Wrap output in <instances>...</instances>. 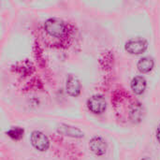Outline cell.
I'll use <instances>...</instances> for the list:
<instances>
[{
    "label": "cell",
    "instance_id": "52a82bcc",
    "mask_svg": "<svg viewBox=\"0 0 160 160\" xmlns=\"http://www.w3.org/2000/svg\"><path fill=\"white\" fill-rule=\"evenodd\" d=\"M143 106L140 101H135L131 104L128 110V116L129 119L133 123H140L143 117Z\"/></svg>",
    "mask_w": 160,
    "mask_h": 160
},
{
    "label": "cell",
    "instance_id": "8fae6325",
    "mask_svg": "<svg viewBox=\"0 0 160 160\" xmlns=\"http://www.w3.org/2000/svg\"><path fill=\"white\" fill-rule=\"evenodd\" d=\"M23 133H24V130L22 128H19V127L11 128L10 129H8L7 131V135L9 138H11L12 140H15V141L21 140L23 137Z\"/></svg>",
    "mask_w": 160,
    "mask_h": 160
},
{
    "label": "cell",
    "instance_id": "6da1fadb",
    "mask_svg": "<svg viewBox=\"0 0 160 160\" xmlns=\"http://www.w3.org/2000/svg\"><path fill=\"white\" fill-rule=\"evenodd\" d=\"M44 29L50 36L58 38L64 37L67 32L66 23L58 18L48 19L44 23Z\"/></svg>",
    "mask_w": 160,
    "mask_h": 160
},
{
    "label": "cell",
    "instance_id": "277c9868",
    "mask_svg": "<svg viewBox=\"0 0 160 160\" xmlns=\"http://www.w3.org/2000/svg\"><path fill=\"white\" fill-rule=\"evenodd\" d=\"M30 141L34 148L40 152L47 151L50 146V142L48 137L43 132L38 130H35L31 133Z\"/></svg>",
    "mask_w": 160,
    "mask_h": 160
},
{
    "label": "cell",
    "instance_id": "ba28073f",
    "mask_svg": "<svg viewBox=\"0 0 160 160\" xmlns=\"http://www.w3.org/2000/svg\"><path fill=\"white\" fill-rule=\"evenodd\" d=\"M57 132L64 135V136H68V137H72V138H82L83 137V132L72 126L69 125H66V124H61L58 128H57Z\"/></svg>",
    "mask_w": 160,
    "mask_h": 160
},
{
    "label": "cell",
    "instance_id": "7a4b0ae2",
    "mask_svg": "<svg viewBox=\"0 0 160 160\" xmlns=\"http://www.w3.org/2000/svg\"><path fill=\"white\" fill-rule=\"evenodd\" d=\"M148 48V41L142 38H133L128 39L125 44V50L130 54L143 53Z\"/></svg>",
    "mask_w": 160,
    "mask_h": 160
},
{
    "label": "cell",
    "instance_id": "7c38bea8",
    "mask_svg": "<svg viewBox=\"0 0 160 160\" xmlns=\"http://www.w3.org/2000/svg\"><path fill=\"white\" fill-rule=\"evenodd\" d=\"M157 139L158 141V142L160 143V124L158 127V129H157Z\"/></svg>",
    "mask_w": 160,
    "mask_h": 160
},
{
    "label": "cell",
    "instance_id": "3957f363",
    "mask_svg": "<svg viewBox=\"0 0 160 160\" xmlns=\"http://www.w3.org/2000/svg\"><path fill=\"white\" fill-rule=\"evenodd\" d=\"M87 108L90 112L96 114H100L105 112L107 108V103L105 98L102 95L97 94L92 96L87 100Z\"/></svg>",
    "mask_w": 160,
    "mask_h": 160
},
{
    "label": "cell",
    "instance_id": "30bf717a",
    "mask_svg": "<svg viewBox=\"0 0 160 160\" xmlns=\"http://www.w3.org/2000/svg\"><path fill=\"white\" fill-rule=\"evenodd\" d=\"M155 66V61L150 56H144L138 61L137 68L142 73H148L150 72Z\"/></svg>",
    "mask_w": 160,
    "mask_h": 160
},
{
    "label": "cell",
    "instance_id": "9c48e42d",
    "mask_svg": "<svg viewBox=\"0 0 160 160\" xmlns=\"http://www.w3.org/2000/svg\"><path fill=\"white\" fill-rule=\"evenodd\" d=\"M146 80L142 76H136L132 79L130 86L136 95H142L146 88Z\"/></svg>",
    "mask_w": 160,
    "mask_h": 160
},
{
    "label": "cell",
    "instance_id": "5b68a950",
    "mask_svg": "<svg viewBox=\"0 0 160 160\" xmlns=\"http://www.w3.org/2000/svg\"><path fill=\"white\" fill-rule=\"evenodd\" d=\"M89 148L93 154L100 157L106 154L108 145H107L106 141L103 138L99 136H95L89 142Z\"/></svg>",
    "mask_w": 160,
    "mask_h": 160
},
{
    "label": "cell",
    "instance_id": "4fadbf2b",
    "mask_svg": "<svg viewBox=\"0 0 160 160\" xmlns=\"http://www.w3.org/2000/svg\"><path fill=\"white\" fill-rule=\"evenodd\" d=\"M141 160H150V158L146 157V158H142V159H141Z\"/></svg>",
    "mask_w": 160,
    "mask_h": 160
},
{
    "label": "cell",
    "instance_id": "8992f818",
    "mask_svg": "<svg viewBox=\"0 0 160 160\" xmlns=\"http://www.w3.org/2000/svg\"><path fill=\"white\" fill-rule=\"evenodd\" d=\"M66 90H67V93L71 97H78L80 95L81 82L76 76L72 74L68 75L67 79V82H66Z\"/></svg>",
    "mask_w": 160,
    "mask_h": 160
}]
</instances>
